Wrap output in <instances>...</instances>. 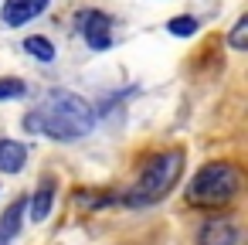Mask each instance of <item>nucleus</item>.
<instances>
[{
  "instance_id": "4",
  "label": "nucleus",
  "mask_w": 248,
  "mask_h": 245,
  "mask_svg": "<svg viewBox=\"0 0 248 245\" xmlns=\"http://www.w3.org/2000/svg\"><path fill=\"white\" fill-rule=\"evenodd\" d=\"M78 24H82V38H85L89 48L106 51V48L112 45V21H109V14H102V11H85V14L78 17Z\"/></svg>"
},
{
  "instance_id": "1",
  "label": "nucleus",
  "mask_w": 248,
  "mask_h": 245,
  "mask_svg": "<svg viewBox=\"0 0 248 245\" xmlns=\"http://www.w3.org/2000/svg\"><path fill=\"white\" fill-rule=\"evenodd\" d=\"M92 126H95V113L75 92H51L41 109L24 116V130L28 133H45V136L62 140V143L82 140Z\"/></svg>"
},
{
  "instance_id": "3",
  "label": "nucleus",
  "mask_w": 248,
  "mask_h": 245,
  "mask_svg": "<svg viewBox=\"0 0 248 245\" xmlns=\"http://www.w3.org/2000/svg\"><path fill=\"white\" fill-rule=\"evenodd\" d=\"M238 191H241V177L231 163H204L187 187V201L197 208H221Z\"/></svg>"
},
{
  "instance_id": "2",
  "label": "nucleus",
  "mask_w": 248,
  "mask_h": 245,
  "mask_svg": "<svg viewBox=\"0 0 248 245\" xmlns=\"http://www.w3.org/2000/svg\"><path fill=\"white\" fill-rule=\"evenodd\" d=\"M184 174V150H163L156 157H150L140 170V177L133 180V187L123 194V201L129 208H146V204H156L163 201L173 184L180 180Z\"/></svg>"
},
{
  "instance_id": "12",
  "label": "nucleus",
  "mask_w": 248,
  "mask_h": 245,
  "mask_svg": "<svg viewBox=\"0 0 248 245\" xmlns=\"http://www.w3.org/2000/svg\"><path fill=\"white\" fill-rule=\"evenodd\" d=\"M228 45H231L234 51H245V48H248V17H238L234 31L228 34Z\"/></svg>"
},
{
  "instance_id": "11",
  "label": "nucleus",
  "mask_w": 248,
  "mask_h": 245,
  "mask_svg": "<svg viewBox=\"0 0 248 245\" xmlns=\"http://www.w3.org/2000/svg\"><path fill=\"white\" fill-rule=\"evenodd\" d=\"M197 28H201V21H197V17H187V14H184V17H170V21H167V31H170L173 38H194V34H197Z\"/></svg>"
},
{
  "instance_id": "6",
  "label": "nucleus",
  "mask_w": 248,
  "mask_h": 245,
  "mask_svg": "<svg viewBox=\"0 0 248 245\" xmlns=\"http://www.w3.org/2000/svg\"><path fill=\"white\" fill-rule=\"evenodd\" d=\"M197 245H238V228L224 218H214L201 228L197 235Z\"/></svg>"
},
{
  "instance_id": "10",
  "label": "nucleus",
  "mask_w": 248,
  "mask_h": 245,
  "mask_svg": "<svg viewBox=\"0 0 248 245\" xmlns=\"http://www.w3.org/2000/svg\"><path fill=\"white\" fill-rule=\"evenodd\" d=\"M24 51L34 55L38 62H51V58H55V45H51L48 38H41V34H31V38L24 41Z\"/></svg>"
},
{
  "instance_id": "8",
  "label": "nucleus",
  "mask_w": 248,
  "mask_h": 245,
  "mask_svg": "<svg viewBox=\"0 0 248 245\" xmlns=\"http://www.w3.org/2000/svg\"><path fill=\"white\" fill-rule=\"evenodd\" d=\"M28 163V147L17 140H0V170L4 174H17Z\"/></svg>"
},
{
  "instance_id": "13",
  "label": "nucleus",
  "mask_w": 248,
  "mask_h": 245,
  "mask_svg": "<svg viewBox=\"0 0 248 245\" xmlns=\"http://www.w3.org/2000/svg\"><path fill=\"white\" fill-rule=\"evenodd\" d=\"M21 96H24L21 79H0V99H21Z\"/></svg>"
},
{
  "instance_id": "9",
  "label": "nucleus",
  "mask_w": 248,
  "mask_h": 245,
  "mask_svg": "<svg viewBox=\"0 0 248 245\" xmlns=\"http://www.w3.org/2000/svg\"><path fill=\"white\" fill-rule=\"evenodd\" d=\"M24 211H28V201H14V204L4 211V221H0V245H7V242H11V238L21 231Z\"/></svg>"
},
{
  "instance_id": "5",
  "label": "nucleus",
  "mask_w": 248,
  "mask_h": 245,
  "mask_svg": "<svg viewBox=\"0 0 248 245\" xmlns=\"http://www.w3.org/2000/svg\"><path fill=\"white\" fill-rule=\"evenodd\" d=\"M45 7H48V0H4L0 21H4V28H21V24L34 21Z\"/></svg>"
},
{
  "instance_id": "7",
  "label": "nucleus",
  "mask_w": 248,
  "mask_h": 245,
  "mask_svg": "<svg viewBox=\"0 0 248 245\" xmlns=\"http://www.w3.org/2000/svg\"><path fill=\"white\" fill-rule=\"evenodd\" d=\"M51 204H55V177L45 174V177L38 180L34 197H31V221H45L48 211H51Z\"/></svg>"
}]
</instances>
